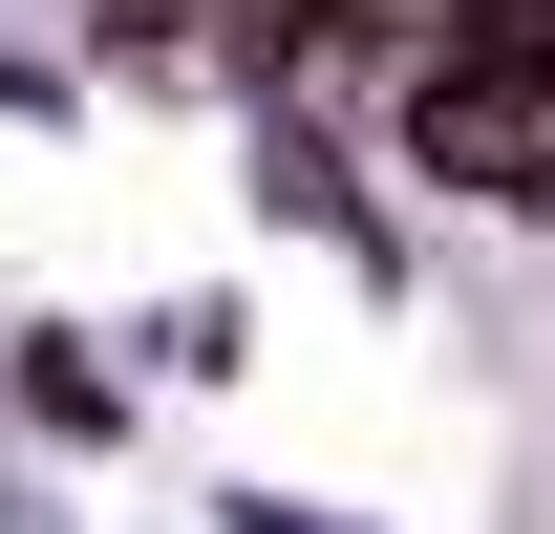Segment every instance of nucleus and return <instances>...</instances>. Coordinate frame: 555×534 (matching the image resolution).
Returning <instances> with one entry per match:
<instances>
[{
  "instance_id": "obj_1",
  "label": "nucleus",
  "mask_w": 555,
  "mask_h": 534,
  "mask_svg": "<svg viewBox=\"0 0 555 534\" xmlns=\"http://www.w3.org/2000/svg\"><path fill=\"white\" fill-rule=\"evenodd\" d=\"M406 150L449 171V193H555V0H513L470 65L406 86Z\"/></svg>"
},
{
  "instance_id": "obj_2",
  "label": "nucleus",
  "mask_w": 555,
  "mask_h": 534,
  "mask_svg": "<svg viewBox=\"0 0 555 534\" xmlns=\"http://www.w3.org/2000/svg\"><path fill=\"white\" fill-rule=\"evenodd\" d=\"M491 22H513V0H299V43H363V65H470V43H491Z\"/></svg>"
}]
</instances>
